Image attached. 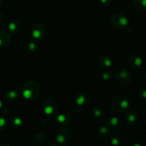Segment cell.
I'll list each match as a JSON object with an SVG mask.
<instances>
[{
    "instance_id": "1",
    "label": "cell",
    "mask_w": 146,
    "mask_h": 146,
    "mask_svg": "<svg viewBox=\"0 0 146 146\" xmlns=\"http://www.w3.org/2000/svg\"><path fill=\"white\" fill-rule=\"evenodd\" d=\"M39 92V86L36 81H30L25 83L21 90V94L27 101L35 99Z\"/></svg>"
},
{
    "instance_id": "2",
    "label": "cell",
    "mask_w": 146,
    "mask_h": 146,
    "mask_svg": "<svg viewBox=\"0 0 146 146\" xmlns=\"http://www.w3.org/2000/svg\"><path fill=\"white\" fill-rule=\"evenodd\" d=\"M111 108L117 113H123L128 110L130 106V101L128 98L122 96H117L113 97L110 102Z\"/></svg>"
},
{
    "instance_id": "3",
    "label": "cell",
    "mask_w": 146,
    "mask_h": 146,
    "mask_svg": "<svg viewBox=\"0 0 146 146\" xmlns=\"http://www.w3.org/2000/svg\"><path fill=\"white\" fill-rule=\"evenodd\" d=\"M110 23L114 28L118 29H125L129 26L130 20L125 14H115L110 18Z\"/></svg>"
},
{
    "instance_id": "4",
    "label": "cell",
    "mask_w": 146,
    "mask_h": 146,
    "mask_svg": "<svg viewBox=\"0 0 146 146\" xmlns=\"http://www.w3.org/2000/svg\"><path fill=\"white\" fill-rule=\"evenodd\" d=\"M58 104L54 100L47 98L42 103V109L46 115H54L58 112Z\"/></svg>"
},
{
    "instance_id": "5",
    "label": "cell",
    "mask_w": 146,
    "mask_h": 146,
    "mask_svg": "<svg viewBox=\"0 0 146 146\" xmlns=\"http://www.w3.org/2000/svg\"><path fill=\"white\" fill-rule=\"evenodd\" d=\"M115 78L121 85H128L131 81V75L126 69L120 68L115 72Z\"/></svg>"
},
{
    "instance_id": "6",
    "label": "cell",
    "mask_w": 146,
    "mask_h": 146,
    "mask_svg": "<svg viewBox=\"0 0 146 146\" xmlns=\"http://www.w3.org/2000/svg\"><path fill=\"white\" fill-rule=\"evenodd\" d=\"M47 33V28L45 24L42 23H36L32 27L31 36L34 38L38 40H42L46 37Z\"/></svg>"
},
{
    "instance_id": "7",
    "label": "cell",
    "mask_w": 146,
    "mask_h": 146,
    "mask_svg": "<svg viewBox=\"0 0 146 146\" xmlns=\"http://www.w3.org/2000/svg\"><path fill=\"white\" fill-rule=\"evenodd\" d=\"M70 137H71L70 132L68 130L65 129V128L58 130L55 135L56 140L60 144H64L68 142L70 140Z\"/></svg>"
},
{
    "instance_id": "8",
    "label": "cell",
    "mask_w": 146,
    "mask_h": 146,
    "mask_svg": "<svg viewBox=\"0 0 146 146\" xmlns=\"http://www.w3.org/2000/svg\"><path fill=\"white\" fill-rule=\"evenodd\" d=\"M139 119V114L138 111L135 109H130L127 111L125 114V121L129 125H135L137 123Z\"/></svg>"
},
{
    "instance_id": "9",
    "label": "cell",
    "mask_w": 146,
    "mask_h": 146,
    "mask_svg": "<svg viewBox=\"0 0 146 146\" xmlns=\"http://www.w3.org/2000/svg\"><path fill=\"white\" fill-rule=\"evenodd\" d=\"M128 64L133 69H138L143 65V60L138 54H133L128 57Z\"/></svg>"
},
{
    "instance_id": "10",
    "label": "cell",
    "mask_w": 146,
    "mask_h": 146,
    "mask_svg": "<svg viewBox=\"0 0 146 146\" xmlns=\"http://www.w3.org/2000/svg\"><path fill=\"white\" fill-rule=\"evenodd\" d=\"M91 101V96L87 92H81L76 96V104L78 107H82L86 105Z\"/></svg>"
},
{
    "instance_id": "11",
    "label": "cell",
    "mask_w": 146,
    "mask_h": 146,
    "mask_svg": "<svg viewBox=\"0 0 146 146\" xmlns=\"http://www.w3.org/2000/svg\"><path fill=\"white\" fill-rule=\"evenodd\" d=\"M106 125L111 130L117 131V130H119L122 127L123 123L117 117H110L107 119Z\"/></svg>"
},
{
    "instance_id": "12",
    "label": "cell",
    "mask_w": 146,
    "mask_h": 146,
    "mask_svg": "<svg viewBox=\"0 0 146 146\" xmlns=\"http://www.w3.org/2000/svg\"><path fill=\"white\" fill-rule=\"evenodd\" d=\"M46 139V135L45 133L41 132H38L33 135L31 139L29 141V142L31 145H41L45 142Z\"/></svg>"
},
{
    "instance_id": "13",
    "label": "cell",
    "mask_w": 146,
    "mask_h": 146,
    "mask_svg": "<svg viewBox=\"0 0 146 146\" xmlns=\"http://www.w3.org/2000/svg\"><path fill=\"white\" fill-rule=\"evenodd\" d=\"M71 121V118L69 114L66 113H62L58 114L56 118V122L58 125L61 126H66L70 124Z\"/></svg>"
},
{
    "instance_id": "14",
    "label": "cell",
    "mask_w": 146,
    "mask_h": 146,
    "mask_svg": "<svg viewBox=\"0 0 146 146\" xmlns=\"http://www.w3.org/2000/svg\"><path fill=\"white\" fill-rule=\"evenodd\" d=\"M97 135L103 140H106L111 135V130L107 125H102L97 129Z\"/></svg>"
},
{
    "instance_id": "15",
    "label": "cell",
    "mask_w": 146,
    "mask_h": 146,
    "mask_svg": "<svg viewBox=\"0 0 146 146\" xmlns=\"http://www.w3.org/2000/svg\"><path fill=\"white\" fill-rule=\"evenodd\" d=\"M11 36L4 31H0V48H6L11 44Z\"/></svg>"
},
{
    "instance_id": "16",
    "label": "cell",
    "mask_w": 146,
    "mask_h": 146,
    "mask_svg": "<svg viewBox=\"0 0 146 146\" xmlns=\"http://www.w3.org/2000/svg\"><path fill=\"white\" fill-rule=\"evenodd\" d=\"M99 64L102 68H108L112 66L113 60L108 55H103L99 60Z\"/></svg>"
},
{
    "instance_id": "17",
    "label": "cell",
    "mask_w": 146,
    "mask_h": 146,
    "mask_svg": "<svg viewBox=\"0 0 146 146\" xmlns=\"http://www.w3.org/2000/svg\"><path fill=\"white\" fill-rule=\"evenodd\" d=\"M8 29L11 34L15 35L18 34L20 30V24L17 20L13 19L8 24Z\"/></svg>"
},
{
    "instance_id": "18",
    "label": "cell",
    "mask_w": 146,
    "mask_h": 146,
    "mask_svg": "<svg viewBox=\"0 0 146 146\" xmlns=\"http://www.w3.org/2000/svg\"><path fill=\"white\" fill-rule=\"evenodd\" d=\"M19 95L18 92L14 90H9L4 94V98L6 101H9V102H14L18 100Z\"/></svg>"
},
{
    "instance_id": "19",
    "label": "cell",
    "mask_w": 146,
    "mask_h": 146,
    "mask_svg": "<svg viewBox=\"0 0 146 146\" xmlns=\"http://www.w3.org/2000/svg\"><path fill=\"white\" fill-rule=\"evenodd\" d=\"M9 123L14 129H19L23 125L22 120L19 117H11L9 120Z\"/></svg>"
},
{
    "instance_id": "20",
    "label": "cell",
    "mask_w": 146,
    "mask_h": 146,
    "mask_svg": "<svg viewBox=\"0 0 146 146\" xmlns=\"http://www.w3.org/2000/svg\"><path fill=\"white\" fill-rule=\"evenodd\" d=\"M92 112L94 113V116L98 118H101L104 115V111L102 106L98 105L94 106L92 108Z\"/></svg>"
},
{
    "instance_id": "21",
    "label": "cell",
    "mask_w": 146,
    "mask_h": 146,
    "mask_svg": "<svg viewBox=\"0 0 146 146\" xmlns=\"http://www.w3.org/2000/svg\"><path fill=\"white\" fill-rule=\"evenodd\" d=\"M134 7L138 11H144L146 9V0H134Z\"/></svg>"
},
{
    "instance_id": "22",
    "label": "cell",
    "mask_w": 146,
    "mask_h": 146,
    "mask_svg": "<svg viewBox=\"0 0 146 146\" xmlns=\"http://www.w3.org/2000/svg\"><path fill=\"white\" fill-rule=\"evenodd\" d=\"M110 138H111V143L114 146L119 145L123 141L122 136L121 135H119V134H113V135H111L110 136Z\"/></svg>"
},
{
    "instance_id": "23",
    "label": "cell",
    "mask_w": 146,
    "mask_h": 146,
    "mask_svg": "<svg viewBox=\"0 0 146 146\" xmlns=\"http://www.w3.org/2000/svg\"><path fill=\"white\" fill-rule=\"evenodd\" d=\"M28 48L31 52H36L38 48V44L36 41H31L28 44Z\"/></svg>"
},
{
    "instance_id": "24",
    "label": "cell",
    "mask_w": 146,
    "mask_h": 146,
    "mask_svg": "<svg viewBox=\"0 0 146 146\" xmlns=\"http://www.w3.org/2000/svg\"><path fill=\"white\" fill-rule=\"evenodd\" d=\"M113 77V74L111 71H105L102 74V78L104 81H109L112 79Z\"/></svg>"
},
{
    "instance_id": "25",
    "label": "cell",
    "mask_w": 146,
    "mask_h": 146,
    "mask_svg": "<svg viewBox=\"0 0 146 146\" xmlns=\"http://www.w3.org/2000/svg\"><path fill=\"white\" fill-rule=\"evenodd\" d=\"M7 125V122L5 118H3L1 115H0V131H3L6 128Z\"/></svg>"
},
{
    "instance_id": "26",
    "label": "cell",
    "mask_w": 146,
    "mask_h": 146,
    "mask_svg": "<svg viewBox=\"0 0 146 146\" xmlns=\"http://www.w3.org/2000/svg\"><path fill=\"white\" fill-rule=\"evenodd\" d=\"M138 95L143 98V99H145L146 98V88L145 87H141V88L138 91Z\"/></svg>"
},
{
    "instance_id": "27",
    "label": "cell",
    "mask_w": 146,
    "mask_h": 146,
    "mask_svg": "<svg viewBox=\"0 0 146 146\" xmlns=\"http://www.w3.org/2000/svg\"><path fill=\"white\" fill-rule=\"evenodd\" d=\"M100 1L103 5L106 6V7L111 5V4L113 3V0H100Z\"/></svg>"
},
{
    "instance_id": "28",
    "label": "cell",
    "mask_w": 146,
    "mask_h": 146,
    "mask_svg": "<svg viewBox=\"0 0 146 146\" xmlns=\"http://www.w3.org/2000/svg\"><path fill=\"white\" fill-rule=\"evenodd\" d=\"M2 21H3V16L1 15V13H0V24H1Z\"/></svg>"
},
{
    "instance_id": "29",
    "label": "cell",
    "mask_w": 146,
    "mask_h": 146,
    "mask_svg": "<svg viewBox=\"0 0 146 146\" xmlns=\"http://www.w3.org/2000/svg\"><path fill=\"white\" fill-rule=\"evenodd\" d=\"M2 107H3V103H2V101L0 100V109H1V108H2Z\"/></svg>"
},
{
    "instance_id": "30",
    "label": "cell",
    "mask_w": 146,
    "mask_h": 146,
    "mask_svg": "<svg viewBox=\"0 0 146 146\" xmlns=\"http://www.w3.org/2000/svg\"><path fill=\"white\" fill-rule=\"evenodd\" d=\"M1 6H2V1H1V0H0V8L1 7Z\"/></svg>"
}]
</instances>
